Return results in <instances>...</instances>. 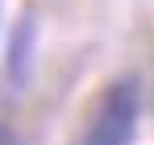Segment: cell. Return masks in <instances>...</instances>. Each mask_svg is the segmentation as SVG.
I'll return each mask as SVG.
<instances>
[{
  "mask_svg": "<svg viewBox=\"0 0 154 145\" xmlns=\"http://www.w3.org/2000/svg\"><path fill=\"white\" fill-rule=\"evenodd\" d=\"M137 120H142V87L137 79H117L88 116L79 145H133Z\"/></svg>",
  "mask_w": 154,
  "mask_h": 145,
  "instance_id": "cell-1",
  "label": "cell"
},
{
  "mask_svg": "<svg viewBox=\"0 0 154 145\" xmlns=\"http://www.w3.org/2000/svg\"><path fill=\"white\" fill-rule=\"evenodd\" d=\"M0 145H17V137H13V133H8L4 124H0Z\"/></svg>",
  "mask_w": 154,
  "mask_h": 145,
  "instance_id": "cell-2",
  "label": "cell"
}]
</instances>
